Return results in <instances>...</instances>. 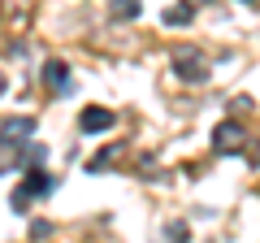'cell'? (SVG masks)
Returning <instances> with one entry per match:
<instances>
[{
    "instance_id": "9c48e42d",
    "label": "cell",
    "mask_w": 260,
    "mask_h": 243,
    "mask_svg": "<svg viewBox=\"0 0 260 243\" xmlns=\"http://www.w3.org/2000/svg\"><path fill=\"white\" fill-rule=\"evenodd\" d=\"M0 96H5V74H0Z\"/></svg>"
},
{
    "instance_id": "6da1fadb",
    "label": "cell",
    "mask_w": 260,
    "mask_h": 243,
    "mask_svg": "<svg viewBox=\"0 0 260 243\" xmlns=\"http://www.w3.org/2000/svg\"><path fill=\"white\" fill-rule=\"evenodd\" d=\"M30 135H35V122H30V117H9V122H0V143H5V148H22Z\"/></svg>"
},
{
    "instance_id": "3957f363",
    "label": "cell",
    "mask_w": 260,
    "mask_h": 243,
    "mask_svg": "<svg viewBox=\"0 0 260 243\" xmlns=\"http://www.w3.org/2000/svg\"><path fill=\"white\" fill-rule=\"evenodd\" d=\"M48 187H52V183H48L44 174H26V183L13 191V208H26V200H30V196H44Z\"/></svg>"
},
{
    "instance_id": "ba28073f",
    "label": "cell",
    "mask_w": 260,
    "mask_h": 243,
    "mask_svg": "<svg viewBox=\"0 0 260 243\" xmlns=\"http://www.w3.org/2000/svg\"><path fill=\"white\" fill-rule=\"evenodd\" d=\"M186 18H191V9H186V5H178V9H169V13H165L169 26H174V22H186Z\"/></svg>"
},
{
    "instance_id": "277c9868",
    "label": "cell",
    "mask_w": 260,
    "mask_h": 243,
    "mask_svg": "<svg viewBox=\"0 0 260 243\" xmlns=\"http://www.w3.org/2000/svg\"><path fill=\"white\" fill-rule=\"evenodd\" d=\"M78 126H83L87 135H100V131H109V126H113V113L109 109H83Z\"/></svg>"
},
{
    "instance_id": "5b68a950",
    "label": "cell",
    "mask_w": 260,
    "mask_h": 243,
    "mask_svg": "<svg viewBox=\"0 0 260 243\" xmlns=\"http://www.w3.org/2000/svg\"><path fill=\"white\" fill-rule=\"evenodd\" d=\"M213 143H217V152H239V148H243V131L234 126V122H221Z\"/></svg>"
},
{
    "instance_id": "7a4b0ae2",
    "label": "cell",
    "mask_w": 260,
    "mask_h": 243,
    "mask_svg": "<svg viewBox=\"0 0 260 243\" xmlns=\"http://www.w3.org/2000/svg\"><path fill=\"white\" fill-rule=\"evenodd\" d=\"M174 70L186 78V83H200L204 70H200V52L195 48H174Z\"/></svg>"
},
{
    "instance_id": "30bf717a",
    "label": "cell",
    "mask_w": 260,
    "mask_h": 243,
    "mask_svg": "<svg viewBox=\"0 0 260 243\" xmlns=\"http://www.w3.org/2000/svg\"><path fill=\"white\" fill-rule=\"evenodd\" d=\"M191 5H204V0H191Z\"/></svg>"
},
{
    "instance_id": "52a82bcc",
    "label": "cell",
    "mask_w": 260,
    "mask_h": 243,
    "mask_svg": "<svg viewBox=\"0 0 260 243\" xmlns=\"http://www.w3.org/2000/svg\"><path fill=\"white\" fill-rule=\"evenodd\" d=\"M139 13V0H113V18H135Z\"/></svg>"
},
{
    "instance_id": "8992f818",
    "label": "cell",
    "mask_w": 260,
    "mask_h": 243,
    "mask_svg": "<svg viewBox=\"0 0 260 243\" xmlns=\"http://www.w3.org/2000/svg\"><path fill=\"white\" fill-rule=\"evenodd\" d=\"M44 78L56 87V92H65V87H70V70H65L61 61H48V66H44Z\"/></svg>"
}]
</instances>
